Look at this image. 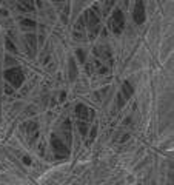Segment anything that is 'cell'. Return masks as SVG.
I'll use <instances>...</instances> for the list:
<instances>
[{
	"mask_svg": "<svg viewBox=\"0 0 174 185\" xmlns=\"http://www.w3.org/2000/svg\"><path fill=\"white\" fill-rule=\"evenodd\" d=\"M25 131H26V134L29 138H37V134H39V125H37V122H28L25 125Z\"/></svg>",
	"mask_w": 174,
	"mask_h": 185,
	"instance_id": "obj_7",
	"label": "cell"
},
{
	"mask_svg": "<svg viewBox=\"0 0 174 185\" xmlns=\"http://www.w3.org/2000/svg\"><path fill=\"white\" fill-rule=\"evenodd\" d=\"M25 42H26V46H28V49H29V52L33 54V52H36V46H37V42H36V36L34 34H26L25 36Z\"/></svg>",
	"mask_w": 174,
	"mask_h": 185,
	"instance_id": "obj_9",
	"label": "cell"
},
{
	"mask_svg": "<svg viewBox=\"0 0 174 185\" xmlns=\"http://www.w3.org/2000/svg\"><path fill=\"white\" fill-rule=\"evenodd\" d=\"M132 17H134V22L137 25H142L145 22V5H143V0H136V5H134V9H132Z\"/></svg>",
	"mask_w": 174,
	"mask_h": 185,
	"instance_id": "obj_5",
	"label": "cell"
},
{
	"mask_svg": "<svg viewBox=\"0 0 174 185\" xmlns=\"http://www.w3.org/2000/svg\"><path fill=\"white\" fill-rule=\"evenodd\" d=\"M123 26H125L123 12H122L119 8H116L114 12H113V16H111L109 20H108V28H109L114 34H120V33L123 31Z\"/></svg>",
	"mask_w": 174,
	"mask_h": 185,
	"instance_id": "obj_2",
	"label": "cell"
},
{
	"mask_svg": "<svg viewBox=\"0 0 174 185\" xmlns=\"http://www.w3.org/2000/svg\"><path fill=\"white\" fill-rule=\"evenodd\" d=\"M96 133H97V128L94 127V128L91 130V136H89V140H88V143H91V142H92V139L96 138Z\"/></svg>",
	"mask_w": 174,
	"mask_h": 185,
	"instance_id": "obj_17",
	"label": "cell"
},
{
	"mask_svg": "<svg viewBox=\"0 0 174 185\" xmlns=\"http://www.w3.org/2000/svg\"><path fill=\"white\" fill-rule=\"evenodd\" d=\"M113 5H114V0H105L103 2V6H102V11H103V14L106 16L109 11H111V8H113Z\"/></svg>",
	"mask_w": 174,
	"mask_h": 185,
	"instance_id": "obj_13",
	"label": "cell"
},
{
	"mask_svg": "<svg viewBox=\"0 0 174 185\" xmlns=\"http://www.w3.org/2000/svg\"><path fill=\"white\" fill-rule=\"evenodd\" d=\"M6 48H8V49H9L11 52H16V51H17L16 45H14V43H12L11 40H6Z\"/></svg>",
	"mask_w": 174,
	"mask_h": 185,
	"instance_id": "obj_16",
	"label": "cell"
},
{
	"mask_svg": "<svg viewBox=\"0 0 174 185\" xmlns=\"http://www.w3.org/2000/svg\"><path fill=\"white\" fill-rule=\"evenodd\" d=\"M51 147H52V150H54L56 157L63 159V157H68V156H69V148L63 143V140H62V139L52 138V139H51Z\"/></svg>",
	"mask_w": 174,
	"mask_h": 185,
	"instance_id": "obj_4",
	"label": "cell"
},
{
	"mask_svg": "<svg viewBox=\"0 0 174 185\" xmlns=\"http://www.w3.org/2000/svg\"><path fill=\"white\" fill-rule=\"evenodd\" d=\"M5 77H6V80H8L12 87H20L22 82H23V79H25L23 71H22V68H19V66H14V68L6 70Z\"/></svg>",
	"mask_w": 174,
	"mask_h": 185,
	"instance_id": "obj_3",
	"label": "cell"
},
{
	"mask_svg": "<svg viewBox=\"0 0 174 185\" xmlns=\"http://www.w3.org/2000/svg\"><path fill=\"white\" fill-rule=\"evenodd\" d=\"M20 25H22V28H25V29H34V28H36V22H34V20H29V19H22Z\"/></svg>",
	"mask_w": 174,
	"mask_h": 185,
	"instance_id": "obj_11",
	"label": "cell"
},
{
	"mask_svg": "<svg viewBox=\"0 0 174 185\" xmlns=\"http://www.w3.org/2000/svg\"><path fill=\"white\" fill-rule=\"evenodd\" d=\"M132 91H134V90H132V87H131L130 82H123V87H122V92H120V94L123 96L125 100H128L131 96H132Z\"/></svg>",
	"mask_w": 174,
	"mask_h": 185,
	"instance_id": "obj_10",
	"label": "cell"
},
{
	"mask_svg": "<svg viewBox=\"0 0 174 185\" xmlns=\"http://www.w3.org/2000/svg\"><path fill=\"white\" fill-rule=\"evenodd\" d=\"M23 162H25L26 165H29V164H31V160H29V157H28V156H23Z\"/></svg>",
	"mask_w": 174,
	"mask_h": 185,
	"instance_id": "obj_19",
	"label": "cell"
},
{
	"mask_svg": "<svg viewBox=\"0 0 174 185\" xmlns=\"http://www.w3.org/2000/svg\"><path fill=\"white\" fill-rule=\"evenodd\" d=\"M83 20H85L88 29H89V34L91 36H96L99 33V29H100V17H99L97 8H92V9L87 11Z\"/></svg>",
	"mask_w": 174,
	"mask_h": 185,
	"instance_id": "obj_1",
	"label": "cell"
},
{
	"mask_svg": "<svg viewBox=\"0 0 174 185\" xmlns=\"http://www.w3.org/2000/svg\"><path fill=\"white\" fill-rule=\"evenodd\" d=\"M17 8L22 12H31V11H34V3H33V0H19Z\"/></svg>",
	"mask_w": 174,
	"mask_h": 185,
	"instance_id": "obj_8",
	"label": "cell"
},
{
	"mask_svg": "<svg viewBox=\"0 0 174 185\" xmlns=\"http://www.w3.org/2000/svg\"><path fill=\"white\" fill-rule=\"evenodd\" d=\"M76 74H77L76 63H74V60L71 59V60H69V79H71V80H74V79H76Z\"/></svg>",
	"mask_w": 174,
	"mask_h": 185,
	"instance_id": "obj_14",
	"label": "cell"
},
{
	"mask_svg": "<svg viewBox=\"0 0 174 185\" xmlns=\"http://www.w3.org/2000/svg\"><path fill=\"white\" fill-rule=\"evenodd\" d=\"M76 114H77V117H79L80 120H85V122H89V120L92 119V116H94L92 110H89L88 106L82 105V103H79V105L76 106Z\"/></svg>",
	"mask_w": 174,
	"mask_h": 185,
	"instance_id": "obj_6",
	"label": "cell"
},
{
	"mask_svg": "<svg viewBox=\"0 0 174 185\" xmlns=\"http://www.w3.org/2000/svg\"><path fill=\"white\" fill-rule=\"evenodd\" d=\"M79 130H80L82 136H87V133H88V122H85V120H80V124H79Z\"/></svg>",
	"mask_w": 174,
	"mask_h": 185,
	"instance_id": "obj_15",
	"label": "cell"
},
{
	"mask_svg": "<svg viewBox=\"0 0 174 185\" xmlns=\"http://www.w3.org/2000/svg\"><path fill=\"white\" fill-rule=\"evenodd\" d=\"M97 54H99V56H102L103 59L111 57V51H109V48H106V46H100V48L97 49Z\"/></svg>",
	"mask_w": 174,
	"mask_h": 185,
	"instance_id": "obj_12",
	"label": "cell"
},
{
	"mask_svg": "<svg viewBox=\"0 0 174 185\" xmlns=\"http://www.w3.org/2000/svg\"><path fill=\"white\" fill-rule=\"evenodd\" d=\"M77 56L80 57V60H82V62H85V54L82 52V49H79V51H77Z\"/></svg>",
	"mask_w": 174,
	"mask_h": 185,
	"instance_id": "obj_18",
	"label": "cell"
}]
</instances>
